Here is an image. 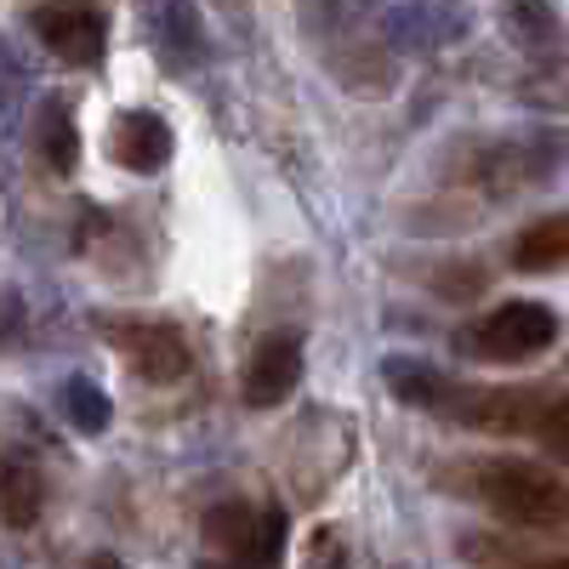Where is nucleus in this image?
<instances>
[{"mask_svg":"<svg viewBox=\"0 0 569 569\" xmlns=\"http://www.w3.org/2000/svg\"><path fill=\"white\" fill-rule=\"evenodd\" d=\"M479 501L507 518V525L525 530H552L569 518V490L552 479V472L530 467V461H496L479 472Z\"/></svg>","mask_w":569,"mask_h":569,"instance_id":"1","label":"nucleus"},{"mask_svg":"<svg viewBox=\"0 0 569 569\" xmlns=\"http://www.w3.org/2000/svg\"><path fill=\"white\" fill-rule=\"evenodd\" d=\"M558 337V313L541 302H507L496 313H485L472 325V353L490 359V365H518V359H536L547 353Z\"/></svg>","mask_w":569,"mask_h":569,"instance_id":"2","label":"nucleus"},{"mask_svg":"<svg viewBox=\"0 0 569 569\" xmlns=\"http://www.w3.org/2000/svg\"><path fill=\"white\" fill-rule=\"evenodd\" d=\"M445 410H456L450 421H472V427H490V433H525L541 416V393L530 388H461L445 393Z\"/></svg>","mask_w":569,"mask_h":569,"instance_id":"3","label":"nucleus"},{"mask_svg":"<svg viewBox=\"0 0 569 569\" xmlns=\"http://www.w3.org/2000/svg\"><path fill=\"white\" fill-rule=\"evenodd\" d=\"M297 382H302V342L297 337H268L246 365V405L273 410L297 393Z\"/></svg>","mask_w":569,"mask_h":569,"instance_id":"4","label":"nucleus"},{"mask_svg":"<svg viewBox=\"0 0 569 569\" xmlns=\"http://www.w3.org/2000/svg\"><path fill=\"white\" fill-rule=\"evenodd\" d=\"M120 353L131 359V370L142 376V382H177V376L188 370V348L171 325H120L114 330Z\"/></svg>","mask_w":569,"mask_h":569,"instance_id":"5","label":"nucleus"},{"mask_svg":"<svg viewBox=\"0 0 569 569\" xmlns=\"http://www.w3.org/2000/svg\"><path fill=\"white\" fill-rule=\"evenodd\" d=\"M34 34L52 46L63 63H98L103 58V18L91 7H40Z\"/></svg>","mask_w":569,"mask_h":569,"instance_id":"6","label":"nucleus"},{"mask_svg":"<svg viewBox=\"0 0 569 569\" xmlns=\"http://www.w3.org/2000/svg\"><path fill=\"white\" fill-rule=\"evenodd\" d=\"M109 142H114V160L126 171H160L171 160V126L160 114H149V109H126L114 120Z\"/></svg>","mask_w":569,"mask_h":569,"instance_id":"7","label":"nucleus"},{"mask_svg":"<svg viewBox=\"0 0 569 569\" xmlns=\"http://www.w3.org/2000/svg\"><path fill=\"white\" fill-rule=\"evenodd\" d=\"M563 262H569V211L530 222V228L512 240V268H525V273H552V268H563Z\"/></svg>","mask_w":569,"mask_h":569,"instance_id":"8","label":"nucleus"},{"mask_svg":"<svg viewBox=\"0 0 569 569\" xmlns=\"http://www.w3.org/2000/svg\"><path fill=\"white\" fill-rule=\"evenodd\" d=\"M501 23L512 29V40L536 58H558L563 52V23L547 0H507L501 7Z\"/></svg>","mask_w":569,"mask_h":569,"instance_id":"9","label":"nucleus"},{"mask_svg":"<svg viewBox=\"0 0 569 569\" xmlns=\"http://www.w3.org/2000/svg\"><path fill=\"white\" fill-rule=\"evenodd\" d=\"M46 507V485L34 461H0V518H7V530H29Z\"/></svg>","mask_w":569,"mask_h":569,"instance_id":"10","label":"nucleus"},{"mask_svg":"<svg viewBox=\"0 0 569 569\" xmlns=\"http://www.w3.org/2000/svg\"><path fill=\"white\" fill-rule=\"evenodd\" d=\"M257 518H262V507H246V501H217V507L206 512V547H211L222 563H233V558H240V552L251 547Z\"/></svg>","mask_w":569,"mask_h":569,"instance_id":"11","label":"nucleus"},{"mask_svg":"<svg viewBox=\"0 0 569 569\" xmlns=\"http://www.w3.org/2000/svg\"><path fill=\"white\" fill-rule=\"evenodd\" d=\"M382 382H388V393L399 399V405H416V410H445V382H439V370L433 365H421V359H388L382 365Z\"/></svg>","mask_w":569,"mask_h":569,"instance_id":"12","label":"nucleus"},{"mask_svg":"<svg viewBox=\"0 0 569 569\" xmlns=\"http://www.w3.org/2000/svg\"><path fill=\"white\" fill-rule=\"evenodd\" d=\"M160 18H166V46H171V52L188 58V63H200L206 58V29H200L194 0H166Z\"/></svg>","mask_w":569,"mask_h":569,"instance_id":"13","label":"nucleus"},{"mask_svg":"<svg viewBox=\"0 0 569 569\" xmlns=\"http://www.w3.org/2000/svg\"><path fill=\"white\" fill-rule=\"evenodd\" d=\"M63 410H69V421L80 427V433H103L109 427V393L91 382V376H69L63 382Z\"/></svg>","mask_w":569,"mask_h":569,"instance_id":"14","label":"nucleus"},{"mask_svg":"<svg viewBox=\"0 0 569 569\" xmlns=\"http://www.w3.org/2000/svg\"><path fill=\"white\" fill-rule=\"evenodd\" d=\"M40 154H46V166L52 171H74V160H80V137H74V120H69V109H46V120H40Z\"/></svg>","mask_w":569,"mask_h":569,"instance_id":"15","label":"nucleus"},{"mask_svg":"<svg viewBox=\"0 0 569 569\" xmlns=\"http://www.w3.org/2000/svg\"><path fill=\"white\" fill-rule=\"evenodd\" d=\"M536 433H541V445H547V456H552V461H569V393H563V399H552V405H541Z\"/></svg>","mask_w":569,"mask_h":569,"instance_id":"16","label":"nucleus"},{"mask_svg":"<svg viewBox=\"0 0 569 569\" xmlns=\"http://www.w3.org/2000/svg\"><path fill=\"white\" fill-rule=\"evenodd\" d=\"M308 569H348V552H342V541L330 536V530L313 536V563Z\"/></svg>","mask_w":569,"mask_h":569,"instance_id":"17","label":"nucleus"},{"mask_svg":"<svg viewBox=\"0 0 569 569\" xmlns=\"http://www.w3.org/2000/svg\"><path fill=\"white\" fill-rule=\"evenodd\" d=\"M86 569H126V563H120V558H114V552H98V558H91V563H86Z\"/></svg>","mask_w":569,"mask_h":569,"instance_id":"18","label":"nucleus"},{"mask_svg":"<svg viewBox=\"0 0 569 569\" xmlns=\"http://www.w3.org/2000/svg\"><path fill=\"white\" fill-rule=\"evenodd\" d=\"M530 569H569V558H558V563H530Z\"/></svg>","mask_w":569,"mask_h":569,"instance_id":"19","label":"nucleus"}]
</instances>
